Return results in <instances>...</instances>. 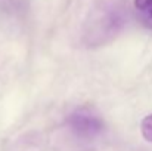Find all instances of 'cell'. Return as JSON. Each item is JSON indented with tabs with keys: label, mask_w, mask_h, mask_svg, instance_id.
<instances>
[{
	"label": "cell",
	"mask_w": 152,
	"mask_h": 151,
	"mask_svg": "<svg viewBox=\"0 0 152 151\" xmlns=\"http://www.w3.org/2000/svg\"><path fill=\"white\" fill-rule=\"evenodd\" d=\"M72 133L81 139H93L103 130L102 119L90 108H78L68 117Z\"/></svg>",
	"instance_id": "1"
},
{
	"label": "cell",
	"mask_w": 152,
	"mask_h": 151,
	"mask_svg": "<svg viewBox=\"0 0 152 151\" xmlns=\"http://www.w3.org/2000/svg\"><path fill=\"white\" fill-rule=\"evenodd\" d=\"M123 12L121 9L115 7V6H108L105 9H102V12L99 15H96L95 18V22H96V28L92 31L93 36L99 33L98 37H103L106 40V37L109 36H114L118 30H121V25H123Z\"/></svg>",
	"instance_id": "2"
},
{
	"label": "cell",
	"mask_w": 152,
	"mask_h": 151,
	"mask_svg": "<svg viewBox=\"0 0 152 151\" xmlns=\"http://www.w3.org/2000/svg\"><path fill=\"white\" fill-rule=\"evenodd\" d=\"M134 6L140 15V21L152 28V0H134Z\"/></svg>",
	"instance_id": "3"
},
{
	"label": "cell",
	"mask_w": 152,
	"mask_h": 151,
	"mask_svg": "<svg viewBox=\"0 0 152 151\" xmlns=\"http://www.w3.org/2000/svg\"><path fill=\"white\" fill-rule=\"evenodd\" d=\"M140 132H142V136L152 144V114H148L146 117H143L140 123Z\"/></svg>",
	"instance_id": "4"
}]
</instances>
